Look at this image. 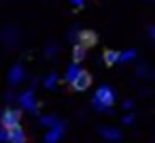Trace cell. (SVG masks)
I'll use <instances>...</instances> for the list:
<instances>
[{
    "label": "cell",
    "mask_w": 155,
    "mask_h": 143,
    "mask_svg": "<svg viewBox=\"0 0 155 143\" xmlns=\"http://www.w3.org/2000/svg\"><path fill=\"white\" fill-rule=\"evenodd\" d=\"M113 103H115V92L110 85H100L91 98V105L96 111H108L113 107Z\"/></svg>",
    "instance_id": "1"
},
{
    "label": "cell",
    "mask_w": 155,
    "mask_h": 143,
    "mask_svg": "<svg viewBox=\"0 0 155 143\" xmlns=\"http://www.w3.org/2000/svg\"><path fill=\"white\" fill-rule=\"evenodd\" d=\"M19 120H21L19 109H5L0 124H2V128H7V130H13V128H19Z\"/></svg>",
    "instance_id": "2"
},
{
    "label": "cell",
    "mask_w": 155,
    "mask_h": 143,
    "mask_svg": "<svg viewBox=\"0 0 155 143\" xmlns=\"http://www.w3.org/2000/svg\"><path fill=\"white\" fill-rule=\"evenodd\" d=\"M17 100H19V105H21L28 113H36V111H38V103H36V96H34V88L21 92Z\"/></svg>",
    "instance_id": "3"
},
{
    "label": "cell",
    "mask_w": 155,
    "mask_h": 143,
    "mask_svg": "<svg viewBox=\"0 0 155 143\" xmlns=\"http://www.w3.org/2000/svg\"><path fill=\"white\" fill-rule=\"evenodd\" d=\"M64 134H66V126L60 122L55 128H49V130L45 132L43 141H45V143H60V141L64 139Z\"/></svg>",
    "instance_id": "4"
},
{
    "label": "cell",
    "mask_w": 155,
    "mask_h": 143,
    "mask_svg": "<svg viewBox=\"0 0 155 143\" xmlns=\"http://www.w3.org/2000/svg\"><path fill=\"white\" fill-rule=\"evenodd\" d=\"M81 75H83V68L79 66V62H72V64H68V68H66V75H64V77H66V81L72 85Z\"/></svg>",
    "instance_id": "5"
},
{
    "label": "cell",
    "mask_w": 155,
    "mask_h": 143,
    "mask_svg": "<svg viewBox=\"0 0 155 143\" xmlns=\"http://www.w3.org/2000/svg\"><path fill=\"white\" fill-rule=\"evenodd\" d=\"M24 66L21 64H13L11 66V71H9V83L11 85H17L19 81H24Z\"/></svg>",
    "instance_id": "6"
},
{
    "label": "cell",
    "mask_w": 155,
    "mask_h": 143,
    "mask_svg": "<svg viewBox=\"0 0 155 143\" xmlns=\"http://www.w3.org/2000/svg\"><path fill=\"white\" fill-rule=\"evenodd\" d=\"M89 85H91V75L83 71V75H81L74 83H72V90H77V92H85Z\"/></svg>",
    "instance_id": "7"
},
{
    "label": "cell",
    "mask_w": 155,
    "mask_h": 143,
    "mask_svg": "<svg viewBox=\"0 0 155 143\" xmlns=\"http://www.w3.org/2000/svg\"><path fill=\"white\" fill-rule=\"evenodd\" d=\"M98 132H100L106 141H119V139H121V130H119V128H113V126L98 128Z\"/></svg>",
    "instance_id": "8"
},
{
    "label": "cell",
    "mask_w": 155,
    "mask_h": 143,
    "mask_svg": "<svg viewBox=\"0 0 155 143\" xmlns=\"http://www.w3.org/2000/svg\"><path fill=\"white\" fill-rule=\"evenodd\" d=\"M96 41H98L96 32H91V30H81V34H79V43H81L83 47H91V45H96Z\"/></svg>",
    "instance_id": "9"
},
{
    "label": "cell",
    "mask_w": 155,
    "mask_h": 143,
    "mask_svg": "<svg viewBox=\"0 0 155 143\" xmlns=\"http://www.w3.org/2000/svg\"><path fill=\"white\" fill-rule=\"evenodd\" d=\"M102 58H104V62H106L108 66H115V64H119V62H121V54H119V51H115V49H106Z\"/></svg>",
    "instance_id": "10"
},
{
    "label": "cell",
    "mask_w": 155,
    "mask_h": 143,
    "mask_svg": "<svg viewBox=\"0 0 155 143\" xmlns=\"http://www.w3.org/2000/svg\"><path fill=\"white\" fill-rule=\"evenodd\" d=\"M38 124L45 126V128L49 130V128H55V126L60 124V120H58L53 113H47V115H41V117H38Z\"/></svg>",
    "instance_id": "11"
},
{
    "label": "cell",
    "mask_w": 155,
    "mask_h": 143,
    "mask_svg": "<svg viewBox=\"0 0 155 143\" xmlns=\"http://www.w3.org/2000/svg\"><path fill=\"white\" fill-rule=\"evenodd\" d=\"M11 143H26V132L21 130V126L11 130Z\"/></svg>",
    "instance_id": "12"
},
{
    "label": "cell",
    "mask_w": 155,
    "mask_h": 143,
    "mask_svg": "<svg viewBox=\"0 0 155 143\" xmlns=\"http://www.w3.org/2000/svg\"><path fill=\"white\" fill-rule=\"evenodd\" d=\"M85 49H87V47H83L81 43L74 45V49H72V58H74V62H81V60L85 58Z\"/></svg>",
    "instance_id": "13"
},
{
    "label": "cell",
    "mask_w": 155,
    "mask_h": 143,
    "mask_svg": "<svg viewBox=\"0 0 155 143\" xmlns=\"http://www.w3.org/2000/svg\"><path fill=\"white\" fill-rule=\"evenodd\" d=\"M43 85H45V90H53V88L58 85V75H55V73H51L49 77H45Z\"/></svg>",
    "instance_id": "14"
},
{
    "label": "cell",
    "mask_w": 155,
    "mask_h": 143,
    "mask_svg": "<svg viewBox=\"0 0 155 143\" xmlns=\"http://www.w3.org/2000/svg\"><path fill=\"white\" fill-rule=\"evenodd\" d=\"M136 56H138V54H136V49H127V51H123V54H121V62H132Z\"/></svg>",
    "instance_id": "15"
},
{
    "label": "cell",
    "mask_w": 155,
    "mask_h": 143,
    "mask_svg": "<svg viewBox=\"0 0 155 143\" xmlns=\"http://www.w3.org/2000/svg\"><path fill=\"white\" fill-rule=\"evenodd\" d=\"M0 143H11V130H7V128L0 130Z\"/></svg>",
    "instance_id": "16"
},
{
    "label": "cell",
    "mask_w": 155,
    "mask_h": 143,
    "mask_svg": "<svg viewBox=\"0 0 155 143\" xmlns=\"http://www.w3.org/2000/svg\"><path fill=\"white\" fill-rule=\"evenodd\" d=\"M132 122H134V115H132V113H127V115L121 117V124H125V126H130Z\"/></svg>",
    "instance_id": "17"
},
{
    "label": "cell",
    "mask_w": 155,
    "mask_h": 143,
    "mask_svg": "<svg viewBox=\"0 0 155 143\" xmlns=\"http://www.w3.org/2000/svg\"><path fill=\"white\" fill-rule=\"evenodd\" d=\"M132 107H134V100H132V98H125V100H123V109H127V111H130Z\"/></svg>",
    "instance_id": "18"
},
{
    "label": "cell",
    "mask_w": 155,
    "mask_h": 143,
    "mask_svg": "<svg viewBox=\"0 0 155 143\" xmlns=\"http://www.w3.org/2000/svg\"><path fill=\"white\" fill-rule=\"evenodd\" d=\"M70 5H74L77 9H81V7L85 5V0H70Z\"/></svg>",
    "instance_id": "19"
},
{
    "label": "cell",
    "mask_w": 155,
    "mask_h": 143,
    "mask_svg": "<svg viewBox=\"0 0 155 143\" xmlns=\"http://www.w3.org/2000/svg\"><path fill=\"white\" fill-rule=\"evenodd\" d=\"M55 49H58L55 45H49V47L45 49V54H47V56H51V54H55Z\"/></svg>",
    "instance_id": "20"
},
{
    "label": "cell",
    "mask_w": 155,
    "mask_h": 143,
    "mask_svg": "<svg viewBox=\"0 0 155 143\" xmlns=\"http://www.w3.org/2000/svg\"><path fill=\"white\" fill-rule=\"evenodd\" d=\"M138 75L144 77V75H147V68H144V66H138Z\"/></svg>",
    "instance_id": "21"
},
{
    "label": "cell",
    "mask_w": 155,
    "mask_h": 143,
    "mask_svg": "<svg viewBox=\"0 0 155 143\" xmlns=\"http://www.w3.org/2000/svg\"><path fill=\"white\" fill-rule=\"evenodd\" d=\"M149 34H151V39L155 41V26H151V28H149Z\"/></svg>",
    "instance_id": "22"
}]
</instances>
